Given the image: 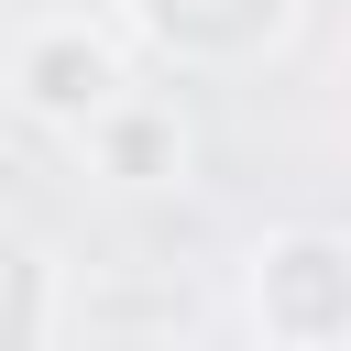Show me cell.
<instances>
[{"label":"cell","mask_w":351,"mask_h":351,"mask_svg":"<svg viewBox=\"0 0 351 351\" xmlns=\"http://www.w3.org/2000/svg\"><path fill=\"white\" fill-rule=\"evenodd\" d=\"M241 318L263 351H340L351 340V241L329 219H285L241 252Z\"/></svg>","instance_id":"cell-1"},{"label":"cell","mask_w":351,"mask_h":351,"mask_svg":"<svg viewBox=\"0 0 351 351\" xmlns=\"http://www.w3.org/2000/svg\"><path fill=\"white\" fill-rule=\"evenodd\" d=\"M44 132H88L121 88H132V44L110 33V22H33L22 44H11V77H0Z\"/></svg>","instance_id":"cell-2"},{"label":"cell","mask_w":351,"mask_h":351,"mask_svg":"<svg viewBox=\"0 0 351 351\" xmlns=\"http://www.w3.org/2000/svg\"><path fill=\"white\" fill-rule=\"evenodd\" d=\"M307 22V0H121V33L165 66H252Z\"/></svg>","instance_id":"cell-3"},{"label":"cell","mask_w":351,"mask_h":351,"mask_svg":"<svg viewBox=\"0 0 351 351\" xmlns=\"http://www.w3.org/2000/svg\"><path fill=\"white\" fill-rule=\"evenodd\" d=\"M77 143H88V165H99L110 186H186V165H197L186 110H176V99H154V88H121Z\"/></svg>","instance_id":"cell-4"},{"label":"cell","mask_w":351,"mask_h":351,"mask_svg":"<svg viewBox=\"0 0 351 351\" xmlns=\"http://www.w3.org/2000/svg\"><path fill=\"white\" fill-rule=\"evenodd\" d=\"M66 318V274L33 230H0V351H44Z\"/></svg>","instance_id":"cell-5"}]
</instances>
